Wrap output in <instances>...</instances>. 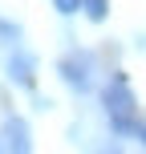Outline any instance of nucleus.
I'll use <instances>...</instances> for the list:
<instances>
[{"label": "nucleus", "mask_w": 146, "mask_h": 154, "mask_svg": "<svg viewBox=\"0 0 146 154\" xmlns=\"http://www.w3.org/2000/svg\"><path fill=\"white\" fill-rule=\"evenodd\" d=\"M16 41H20V24H12V20H0V45H8V49H12Z\"/></svg>", "instance_id": "obj_6"}, {"label": "nucleus", "mask_w": 146, "mask_h": 154, "mask_svg": "<svg viewBox=\"0 0 146 154\" xmlns=\"http://www.w3.org/2000/svg\"><path fill=\"white\" fill-rule=\"evenodd\" d=\"M33 109H53V101H49V97H41V93H37V97H33Z\"/></svg>", "instance_id": "obj_9"}, {"label": "nucleus", "mask_w": 146, "mask_h": 154, "mask_svg": "<svg viewBox=\"0 0 146 154\" xmlns=\"http://www.w3.org/2000/svg\"><path fill=\"white\" fill-rule=\"evenodd\" d=\"M4 73H8V81H12V85L33 89V81H37V57H33L29 49L12 45V53H8V61H4Z\"/></svg>", "instance_id": "obj_3"}, {"label": "nucleus", "mask_w": 146, "mask_h": 154, "mask_svg": "<svg viewBox=\"0 0 146 154\" xmlns=\"http://www.w3.org/2000/svg\"><path fill=\"white\" fill-rule=\"evenodd\" d=\"M53 8L61 16H73V12H81V0H53Z\"/></svg>", "instance_id": "obj_7"}, {"label": "nucleus", "mask_w": 146, "mask_h": 154, "mask_svg": "<svg viewBox=\"0 0 146 154\" xmlns=\"http://www.w3.org/2000/svg\"><path fill=\"white\" fill-rule=\"evenodd\" d=\"M57 73H61V81L69 85L73 93H89V89H93V81H98V57H93L89 49H77V53L61 57Z\"/></svg>", "instance_id": "obj_2"}, {"label": "nucleus", "mask_w": 146, "mask_h": 154, "mask_svg": "<svg viewBox=\"0 0 146 154\" xmlns=\"http://www.w3.org/2000/svg\"><path fill=\"white\" fill-rule=\"evenodd\" d=\"M130 138L138 142V146H146V122H142V118H134V126H130Z\"/></svg>", "instance_id": "obj_8"}, {"label": "nucleus", "mask_w": 146, "mask_h": 154, "mask_svg": "<svg viewBox=\"0 0 146 154\" xmlns=\"http://www.w3.org/2000/svg\"><path fill=\"white\" fill-rule=\"evenodd\" d=\"M81 12L89 16L93 24H101V20L110 16V0H81Z\"/></svg>", "instance_id": "obj_5"}, {"label": "nucleus", "mask_w": 146, "mask_h": 154, "mask_svg": "<svg viewBox=\"0 0 146 154\" xmlns=\"http://www.w3.org/2000/svg\"><path fill=\"white\" fill-rule=\"evenodd\" d=\"M101 109H106V118H110V130H114L118 138H130V126H134V118H138V97H134L126 73H110L106 89H101Z\"/></svg>", "instance_id": "obj_1"}, {"label": "nucleus", "mask_w": 146, "mask_h": 154, "mask_svg": "<svg viewBox=\"0 0 146 154\" xmlns=\"http://www.w3.org/2000/svg\"><path fill=\"white\" fill-rule=\"evenodd\" d=\"M142 45H146V41H142Z\"/></svg>", "instance_id": "obj_11"}, {"label": "nucleus", "mask_w": 146, "mask_h": 154, "mask_svg": "<svg viewBox=\"0 0 146 154\" xmlns=\"http://www.w3.org/2000/svg\"><path fill=\"white\" fill-rule=\"evenodd\" d=\"M0 150H4V142H0Z\"/></svg>", "instance_id": "obj_10"}, {"label": "nucleus", "mask_w": 146, "mask_h": 154, "mask_svg": "<svg viewBox=\"0 0 146 154\" xmlns=\"http://www.w3.org/2000/svg\"><path fill=\"white\" fill-rule=\"evenodd\" d=\"M0 142H4V150H16V154L33 150L29 122H24V118H16V114H8V118H4V130H0Z\"/></svg>", "instance_id": "obj_4"}]
</instances>
